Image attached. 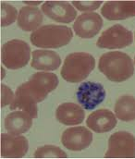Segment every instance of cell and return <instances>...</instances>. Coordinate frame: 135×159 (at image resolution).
<instances>
[{
  "label": "cell",
  "mask_w": 135,
  "mask_h": 159,
  "mask_svg": "<svg viewBox=\"0 0 135 159\" xmlns=\"http://www.w3.org/2000/svg\"><path fill=\"white\" fill-rule=\"evenodd\" d=\"M102 1H72V5L80 11L83 12H92L102 5Z\"/></svg>",
  "instance_id": "22"
},
{
  "label": "cell",
  "mask_w": 135,
  "mask_h": 159,
  "mask_svg": "<svg viewBox=\"0 0 135 159\" xmlns=\"http://www.w3.org/2000/svg\"><path fill=\"white\" fill-rule=\"evenodd\" d=\"M106 95V93L104 86L93 81L83 82L76 93L78 102L86 110L94 109L105 100Z\"/></svg>",
  "instance_id": "8"
},
{
  "label": "cell",
  "mask_w": 135,
  "mask_h": 159,
  "mask_svg": "<svg viewBox=\"0 0 135 159\" xmlns=\"http://www.w3.org/2000/svg\"><path fill=\"white\" fill-rule=\"evenodd\" d=\"M94 66L95 59L89 53H71L65 58L61 70V76L69 82H81L90 75Z\"/></svg>",
  "instance_id": "4"
},
{
  "label": "cell",
  "mask_w": 135,
  "mask_h": 159,
  "mask_svg": "<svg viewBox=\"0 0 135 159\" xmlns=\"http://www.w3.org/2000/svg\"><path fill=\"white\" fill-rule=\"evenodd\" d=\"M58 85V78L54 73L37 72L30 77L28 81L20 85L10 104V109H22L33 119L38 117L37 104L43 102L48 93Z\"/></svg>",
  "instance_id": "1"
},
{
  "label": "cell",
  "mask_w": 135,
  "mask_h": 159,
  "mask_svg": "<svg viewBox=\"0 0 135 159\" xmlns=\"http://www.w3.org/2000/svg\"><path fill=\"white\" fill-rule=\"evenodd\" d=\"M18 11L12 5L1 2V26L7 27L14 23L18 17Z\"/></svg>",
  "instance_id": "21"
},
{
  "label": "cell",
  "mask_w": 135,
  "mask_h": 159,
  "mask_svg": "<svg viewBox=\"0 0 135 159\" xmlns=\"http://www.w3.org/2000/svg\"><path fill=\"white\" fill-rule=\"evenodd\" d=\"M98 69L107 79L115 82L129 80L134 73V65L127 54L119 51L105 53L99 59Z\"/></svg>",
  "instance_id": "2"
},
{
  "label": "cell",
  "mask_w": 135,
  "mask_h": 159,
  "mask_svg": "<svg viewBox=\"0 0 135 159\" xmlns=\"http://www.w3.org/2000/svg\"><path fill=\"white\" fill-rule=\"evenodd\" d=\"M115 115L122 121L135 120V97L125 94L120 96L115 105Z\"/></svg>",
  "instance_id": "19"
},
{
  "label": "cell",
  "mask_w": 135,
  "mask_h": 159,
  "mask_svg": "<svg viewBox=\"0 0 135 159\" xmlns=\"http://www.w3.org/2000/svg\"><path fill=\"white\" fill-rule=\"evenodd\" d=\"M92 142V133L85 127H74L65 129L61 137L63 146L70 151H83Z\"/></svg>",
  "instance_id": "9"
},
{
  "label": "cell",
  "mask_w": 135,
  "mask_h": 159,
  "mask_svg": "<svg viewBox=\"0 0 135 159\" xmlns=\"http://www.w3.org/2000/svg\"><path fill=\"white\" fill-rule=\"evenodd\" d=\"M56 117L60 123L66 126H72L81 124L84 120L85 112L77 104L63 103L56 108Z\"/></svg>",
  "instance_id": "17"
},
{
  "label": "cell",
  "mask_w": 135,
  "mask_h": 159,
  "mask_svg": "<svg viewBox=\"0 0 135 159\" xmlns=\"http://www.w3.org/2000/svg\"><path fill=\"white\" fill-rule=\"evenodd\" d=\"M73 37L72 30L67 26L48 24L33 32L30 40L40 48H59L70 43Z\"/></svg>",
  "instance_id": "3"
},
{
  "label": "cell",
  "mask_w": 135,
  "mask_h": 159,
  "mask_svg": "<svg viewBox=\"0 0 135 159\" xmlns=\"http://www.w3.org/2000/svg\"><path fill=\"white\" fill-rule=\"evenodd\" d=\"M103 20L101 16L94 12H87L80 15L73 24L76 34L81 38H92L101 30Z\"/></svg>",
  "instance_id": "12"
},
{
  "label": "cell",
  "mask_w": 135,
  "mask_h": 159,
  "mask_svg": "<svg viewBox=\"0 0 135 159\" xmlns=\"http://www.w3.org/2000/svg\"><path fill=\"white\" fill-rule=\"evenodd\" d=\"M101 13L108 20L135 17V1H107L102 7Z\"/></svg>",
  "instance_id": "13"
},
{
  "label": "cell",
  "mask_w": 135,
  "mask_h": 159,
  "mask_svg": "<svg viewBox=\"0 0 135 159\" xmlns=\"http://www.w3.org/2000/svg\"><path fill=\"white\" fill-rule=\"evenodd\" d=\"M45 15L59 23H70L76 19V9L67 1H46L42 6Z\"/></svg>",
  "instance_id": "11"
},
{
  "label": "cell",
  "mask_w": 135,
  "mask_h": 159,
  "mask_svg": "<svg viewBox=\"0 0 135 159\" xmlns=\"http://www.w3.org/2000/svg\"><path fill=\"white\" fill-rule=\"evenodd\" d=\"M133 33L120 24H115L102 33L97 40L96 45L99 48L121 49L133 43Z\"/></svg>",
  "instance_id": "7"
},
{
  "label": "cell",
  "mask_w": 135,
  "mask_h": 159,
  "mask_svg": "<svg viewBox=\"0 0 135 159\" xmlns=\"http://www.w3.org/2000/svg\"><path fill=\"white\" fill-rule=\"evenodd\" d=\"M88 128L97 133L112 130L117 126V117L108 109H98L89 115L86 120Z\"/></svg>",
  "instance_id": "14"
},
{
  "label": "cell",
  "mask_w": 135,
  "mask_h": 159,
  "mask_svg": "<svg viewBox=\"0 0 135 159\" xmlns=\"http://www.w3.org/2000/svg\"><path fill=\"white\" fill-rule=\"evenodd\" d=\"M35 158H67V154L57 146L45 145L39 147L34 153Z\"/></svg>",
  "instance_id": "20"
},
{
  "label": "cell",
  "mask_w": 135,
  "mask_h": 159,
  "mask_svg": "<svg viewBox=\"0 0 135 159\" xmlns=\"http://www.w3.org/2000/svg\"><path fill=\"white\" fill-rule=\"evenodd\" d=\"M23 3L26 5H30L31 7V6H38L42 3V1H23Z\"/></svg>",
  "instance_id": "24"
},
{
  "label": "cell",
  "mask_w": 135,
  "mask_h": 159,
  "mask_svg": "<svg viewBox=\"0 0 135 159\" xmlns=\"http://www.w3.org/2000/svg\"><path fill=\"white\" fill-rule=\"evenodd\" d=\"M44 20L41 10L35 7L26 6L20 8L18 15V26L25 32L36 31Z\"/></svg>",
  "instance_id": "16"
},
{
  "label": "cell",
  "mask_w": 135,
  "mask_h": 159,
  "mask_svg": "<svg viewBox=\"0 0 135 159\" xmlns=\"http://www.w3.org/2000/svg\"><path fill=\"white\" fill-rule=\"evenodd\" d=\"M29 149L28 140L24 136L10 133L1 134V157L21 158Z\"/></svg>",
  "instance_id": "10"
},
{
  "label": "cell",
  "mask_w": 135,
  "mask_h": 159,
  "mask_svg": "<svg viewBox=\"0 0 135 159\" xmlns=\"http://www.w3.org/2000/svg\"><path fill=\"white\" fill-rule=\"evenodd\" d=\"M33 126V118L25 111H14L5 119V129L8 133L20 135L27 132Z\"/></svg>",
  "instance_id": "15"
},
{
  "label": "cell",
  "mask_w": 135,
  "mask_h": 159,
  "mask_svg": "<svg viewBox=\"0 0 135 159\" xmlns=\"http://www.w3.org/2000/svg\"><path fill=\"white\" fill-rule=\"evenodd\" d=\"M134 62H135V57H134Z\"/></svg>",
  "instance_id": "25"
},
{
  "label": "cell",
  "mask_w": 135,
  "mask_h": 159,
  "mask_svg": "<svg viewBox=\"0 0 135 159\" xmlns=\"http://www.w3.org/2000/svg\"><path fill=\"white\" fill-rule=\"evenodd\" d=\"M30 57L31 47L22 40H10L1 47V61L9 70H18L25 67Z\"/></svg>",
  "instance_id": "5"
},
{
  "label": "cell",
  "mask_w": 135,
  "mask_h": 159,
  "mask_svg": "<svg viewBox=\"0 0 135 159\" xmlns=\"http://www.w3.org/2000/svg\"><path fill=\"white\" fill-rule=\"evenodd\" d=\"M106 158H135V136L128 131H118L108 140Z\"/></svg>",
  "instance_id": "6"
},
{
  "label": "cell",
  "mask_w": 135,
  "mask_h": 159,
  "mask_svg": "<svg viewBox=\"0 0 135 159\" xmlns=\"http://www.w3.org/2000/svg\"><path fill=\"white\" fill-rule=\"evenodd\" d=\"M15 94L5 84H1V107H5L7 105H10L14 99Z\"/></svg>",
  "instance_id": "23"
},
{
  "label": "cell",
  "mask_w": 135,
  "mask_h": 159,
  "mask_svg": "<svg viewBox=\"0 0 135 159\" xmlns=\"http://www.w3.org/2000/svg\"><path fill=\"white\" fill-rule=\"evenodd\" d=\"M61 65V58L57 53L51 50H34L33 52L32 68L38 70L52 71Z\"/></svg>",
  "instance_id": "18"
}]
</instances>
